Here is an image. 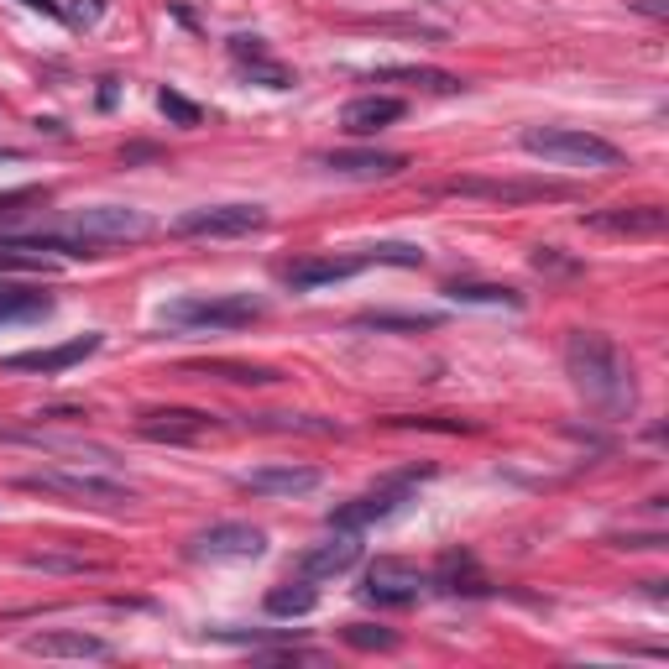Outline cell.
I'll return each mask as SVG.
<instances>
[{"mask_svg":"<svg viewBox=\"0 0 669 669\" xmlns=\"http://www.w3.org/2000/svg\"><path fill=\"white\" fill-rule=\"evenodd\" d=\"M267 225L262 204H210V210H189L173 230L178 236H210V241H230V236H251Z\"/></svg>","mask_w":669,"mask_h":669,"instance_id":"obj_8","label":"cell"},{"mask_svg":"<svg viewBox=\"0 0 669 669\" xmlns=\"http://www.w3.org/2000/svg\"><path fill=\"white\" fill-rule=\"evenodd\" d=\"M586 225L612 230V236H659V230H664V210H659V204H617V210L586 215Z\"/></svg>","mask_w":669,"mask_h":669,"instance_id":"obj_18","label":"cell"},{"mask_svg":"<svg viewBox=\"0 0 669 669\" xmlns=\"http://www.w3.org/2000/svg\"><path fill=\"white\" fill-rule=\"evenodd\" d=\"M230 58H236L251 79H262L267 89H293V84H298L283 63H272V58H267L262 37H230Z\"/></svg>","mask_w":669,"mask_h":669,"instance_id":"obj_20","label":"cell"},{"mask_svg":"<svg viewBox=\"0 0 669 669\" xmlns=\"http://www.w3.org/2000/svg\"><path fill=\"white\" fill-rule=\"evenodd\" d=\"M387 79V84H419V89H434V95H455L460 79L445 74V68H424V63H403V68H377L372 84Z\"/></svg>","mask_w":669,"mask_h":669,"instance_id":"obj_23","label":"cell"},{"mask_svg":"<svg viewBox=\"0 0 669 669\" xmlns=\"http://www.w3.org/2000/svg\"><path fill=\"white\" fill-rule=\"evenodd\" d=\"M440 314H403V309H372V314H356V330H377V335H419L434 330Z\"/></svg>","mask_w":669,"mask_h":669,"instance_id":"obj_21","label":"cell"},{"mask_svg":"<svg viewBox=\"0 0 669 669\" xmlns=\"http://www.w3.org/2000/svg\"><path fill=\"white\" fill-rule=\"evenodd\" d=\"M210 429H215V419L204 408H147L142 419H136V434L152 440V445H194Z\"/></svg>","mask_w":669,"mask_h":669,"instance_id":"obj_9","label":"cell"},{"mask_svg":"<svg viewBox=\"0 0 669 669\" xmlns=\"http://www.w3.org/2000/svg\"><path fill=\"white\" fill-rule=\"evenodd\" d=\"M37 199H42V189H6L0 194V225H11L21 215V204H37Z\"/></svg>","mask_w":669,"mask_h":669,"instance_id":"obj_30","label":"cell"},{"mask_svg":"<svg viewBox=\"0 0 669 669\" xmlns=\"http://www.w3.org/2000/svg\"><path fill=\"white\" fill-rule=\"evenodd\" d=\"M319 168L335 178H356V183H377V178H398L408 168L403 152H372V147H335L319 157Z\"/></svg>","mask_w":669,"mask_h":669,"instance_id":"obj_12","label":"cell"},{"mask_svg":"<svg viewBox=\"0 0 669 669\" xmlns=\"http://www.w3.org/2000/svg\"><path fill=\"white\" fill-rule=\"evenodd\" d=\"M361 262H366V267H372V262H387V267H424V251L408 246V241H387V246H366Z\"/></svg>","mask_w":669,"mask_h":669,"instance_id":"obj_28","label":"cell"},{"mask_svg":"<svg viewBox=\"0 0 669 669\" xmlns=\"http://www.w3.org/2000/svg\"><path fill=\"white\" fill-rule=\"evenodd\" d=\"M27 492H53V497H74L84 507H126L136 502L131 487L121 481H100V476H68V471H42V476H21Z\"/></svg>","mask_w":669,"mask_h":669,"instance_id":"obj_6","label":"cell"},{"mask_svg":"<svg viewBox=\"0 0 669 669\" xmlns=\"http://www.w3.org/2000/svg\"><path fill=\"white\" fill-rule=\"evenodd\" d=\"M32 570H105L100 560H63V555H27Z\"/></svg>","mask_w":669,"mask_h":669,"instance_id":"obj_31","label":"cell"},{"mask_svg":"<svg viewBox=\"0 0 669 669\" xmlns=\"http://www.w3.org/2000/svg\"><path fill=\"white\" fill-rule=\"evenodd\" d=\"M74 230L89 241H100V246H121V241H142L152 230V220L142 210H126V204H95V210H79Z\"/></svg>","mask_w":669,"mask_h":669,"instance_id":"obj_11","label":"cell"},{"mask_svg":"<svg viewBox=\"0 0 669 669\" xmlns=\"http://www.w3.org/2000/svg\"><path fill=\"white\" fill-rule=\"evenodd\" d=\"M100 335H74L68 345H42V351H21V356H11L6 366L11 372H68V366H79L84 356H95L100 351Z\"/></svg>","mask_w":669,"mask_h":669,"instance_id":"obj_14","label":"cell"},{"mask_svg":"<svg viewBox=\"0 0 669 669\" xmlns=\"http://www.w3.org/2000/svg\"><path fill=\"white\" fill-rule=\"evenodd\" d=\"M366 262L361 257H298L288 262L278 278L293 288V293H314V288H325V283H345V278H356Z\"/></svg>","mask_w":669,"mask_h":669,"instance_id":"obj_13","label":"cell"},{"mask_svg":"<svg viewBox=\"0 0 669 669\" xmlns=\"http://www.w3.org/2000/svg\"><path fill=\"white\" fill-rule=\"evenodd\" d=\"M314 607H319V591H314V581H304V575L267 591V612L272 617H309Z\"/></svg>","mask_w":669,"mask_h":669,"instance_id":"obj_25","label":"cell"},{"mask_svg":"<svg viewBox=\"0 0 669 669\" xmlns=\"http://www.w3.org/2000/svg\"><path fill=\"white\" fill-rule=\"evenodd\" d=\"M157 110H163L173 126H199V121H204V110H199L194 100H183L178 89H163V95H157Z\"/></svg>","mask_w":669,"mask_h":669,"instance_id":"obj_29","label":"cell"},{"mask_svg":"<svg viewBox=\"0 0 669 669\" xmlns=\"http://www.w3.org/2000/svg\"><path fill=\"white\" fill-rule=\"evenodd\" d=\"M262 314H267L262 298L220 293V298H178V304L163 309V325L168 330H241V325H257Z\"/></svg>","mask_w":669,"mask_h":669,"instance_id":"obj_3","label":"cell"},{"mask_svg":"<svg viewBox=\"0 0 669 669\" xmlns=\"http://www.w3.org/2000/svg\"><path fill=\"white\" fill-rule=\"evenodd\" d=\"M440 194L460 199H492V204H539V199H570L565 183H544V178H445Z\"/></svg>","mask_w":669,"mask_h":669,"instance_id":"obj_4","label":"cell"},{"mask_svg":"<svg viewBox=\"0 0 669 669\" xmlns=\"http://www.w3.org/2000/svg\"><path fill=\"white\" fill-rule=\"evenodd\" d=\"M27 654H42V659H110V643L95 638V633H32Z\"/></svg>","mask_w":669,"mask_h":669,"instance_id":"obj_19","label":"cell"},{"mask_svg":"<svg viewBox=\"0 0 669 669\" xmlns=\"http://www.w3.org/2000/svg\"><path fill=\"white\" fill-rule=\"evenodd\" d=\"M392 424H419V429H445V434H460V429H471L466 419H392Z\"/></svg>","mask_w":669,"mask_h":669,"instance_id":"obj_32","label":"cell"},{"mask_svg":"<svg viewBox=\"0 0 669 669\" xmlns=\"http://www.w3.org/2000/svg\"><path fill=\"white\" fill-rule=\"evenodd\" d=\"M16 157H21L16 147H0V163H16Z\"/></svg>","mask_w":669,"mask_h":669,"instance_id":"obj_35","label":"cell"},{"mask_svg":"<svg viewBox=\"0 0 669 669\" xmlns=\"http://www.w3.org/2000/svg\"><path fill=\"white\" fill-rule=\"evenodd\" d=\"M189 372L199 377H225V382H241V387H272V382H283V372H272V366H251V361H194Z\"/></svg>","mask_w":669,"mask_h":669,"instance_id":"obj_22","label":"cell"},{"mask_svg":"<svg viewBox=\"0 0 669 669\" xmlns=\"http://www.w3.org/2000/svg\"><path fill=\"white\" fill-rule=\"evenodd\" d=\"M445 298H455V304H507V309H523V293L507 288V283H450Z\"/></svg>","mask_w":669,"mask_h":669,"instance_id":"obj_26","label":"cell"},{"mask_svg":"<svg viewBox=\"0 0 669 669\" xmlns=\"http://www.w3.org/2000/svg\"><path fill=\"white\" fill-rule=\"evenodd\" d=\"M424 586H429V575H424L419 565L382 555L372 570H366L361 596H366V602H377V607H413V602L424 596Z\"/></svg>","mask_w":669,"mask_h":669,"instance_id":"obj_7","label":"cell"},{"mask_svg":"<svg viewBox=\"0 0 669 669\" xmlns=\"http://www.w3.org/2000/svg\"><path fill=\"white\" fill-rule=\"evenodd\" d=\"M48 309H53V298H48V293L0 283V325H21V319H42Z\"/></svg>","mask_w":669,"mask_h":669,"instance_id":"obj_24","label":"cell"},{"mask_svg":"<svg viewBox=\"0 0 669 669\" xmlns=\"http://www.w3.org/2000/svg\"><path fill=\"white\" fill-rule=\"evenodd\" d=\"M523 152L544 157V163H565V168H622V152L612 142L575 131V126H528Z\"/></svg>","mask_w":669,"mask_h":669,"instance_id":"obj_2","label":"cell"},{"mask_svg":"<svg viewBox=\"0 0 669 669\" xmlns=\"http://www.w3.org/2000/svg\"><path fill=\"white\" fill-rule=\"evenodd\" d=\"M565 372L596 413H607V419L633 413V372H628V361H622V351L607 335L575 330L565 340Z\"/></svg>","mask_w":669,"mask_h":669,"instance_id":"obj_1","label":"cell"},{"mask_svg":"<svg viewBox=\"0 0 669 669\" xmlns=\"http://www.w3.org/2000/svg\"><path fill=\"white\" fill-rule=\"evenodd\" d=\"M267 549V534L251 523H215L204 534L189 539V555L194 560H257Z\"/></svg>","mask_w":669,"mask_h":669,"instance_id":"obj_10","label":"cell"},{"mask_svg":"<svg viewBox=\"0 0 669 669\" xmlns=\"http://www.w3.org/2000/svg\"><path fill=\"white\" fill-rule=\"evenodd\" d=\"M241 487L257 497H298V492L319 487V471L314 466H257L241 476Z\"/></svg>","mask_w":669,"mask_h":669,"instance_id":"obj_16","label":"cell"},{"mask_svg":"<svg viewBox=\"0 0 669 669\" xmlns=\"http://www.w3.org/2000/svg\"><path fill=\"white\" fill-rule=\"evenodd\" d=\"M419 476H429V466H419V471H403V476H392V481H382V487H372V492H361L356 502H345V507H335L330 513V528H345V534H356V528H366V523H382V518H392L403 507V497H408V487Z\"/></svg>","mask_w":669,"mask_h":669,"instance_id":"obj_5","label":"cell"},{"mask_svg":"<svg viewBox=\"0 0 669 669\" xmlns=\"http://www.w3.org/2000/svg\"><path fill=\"white\" fill-rule=\"evenodd\" d=\"M27 6H32V11H42V16H63L58 0H27Z\"/></svg>","mask_w":669,"mask_h":669,"instance_id":"obj_34","label":"cell"},{"mask_svg":"<svg viewBox=\"0 0 669 669\" xmlns=\"http://www.w3.org/2000/svg\"><path fill=\"white\" fill-rule=\"evenodd\" d=\"M147 157H157V147H126L121 163H147Z\"/></svg>","mask_w":669,"mask_h":669,"instance_id":"obj_33","label":"cell"},{"mask_svg":"<svg viewBox=\"0 0 669 669\" xmlns=\"http://www.w3.org/2000/svg\"><path fill=\"white\" fill-rule=\"evenodd\" d=\"M340 638L351 643V649H361V654H392V649H398V633H392V628H372V622H345Z\"/></svg>","mask_w":669,"mask_h":669,"instance_id":"obj_27","label":"cell"},{"mask_svg":"<svg viewBox=\"0 0 669 669\" xmlns=\"http://www.w3.org/2000/svg\"><path fill=\"white\" fill-rule=\"evenodd\" d=\"M392 121H403V100H392V95H361L340 110V126L351 136H377Z\"/></svg>","mask_w":669,"mask_h":669,"instance_id":"obj_17","label":"cell"},{"mask_svg":"<svg viewBox=\"0 0 669 669\" xmlns=\"http://www.w3.org/2000/svg\"><path fill=\"white\" fill-rule=\"evenodd\" d=\"M356 560H361V544L340 528L335 539H325V544H314V549L298 555V575H304V581H330V575H345Z\"/></svg>","mask_w":669,"mask_h":669,"instance_id":"obj_15","label":"cell"}]
</instances>
